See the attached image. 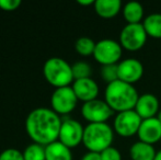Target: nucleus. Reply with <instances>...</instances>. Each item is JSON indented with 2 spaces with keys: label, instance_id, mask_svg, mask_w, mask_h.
Returning a JSON list of instances; mask_svg holds the SVG:
<instances>
[{
  "label": "nucleus",
  "instance_id": "obj_1",
  "mask_svg": "<svg viewBox=\"0 0 161 160\" xmlns=\"http://www.w3.org/2000/svg\"><path fill=\"white\" fill-rule=\"evenodd\" d=\"M62 123L63 121L55 111L38 108L28 115L25 127L29 136L36 144L47 146L58 139Z\"/></svg>",
  "mask_w": 161,
  "mask_h": 160
},
{
  "label": "nucleus",
  "instance_id": "obj_2",
  "mask_svg": "<svg viewBox=\"0 0 161 160\" xmlns=\"http://www.w3.org/2000/svg\"><path fill=\"white\" fill-rule=\"evenodd\" d=\"M138 97L139 94L134 86L122 80L108 83L104 92V101L117 113L135 109Z\"/></svg>",
  "mask_w": 161,
  "mask_h": 160
},
{
  "label": "nucleus",
  "instance_id": "obj_3",
  "mask_svg": "<svg viewBox=\"0 0 161 160\" xmlns=\"http://www.w3.org/2000/svg\"><path fill=\"white\" fill-rule=\"evenodd\" d=\"M114 132L106 123H89L85 127L82 143L89 152H102L112 146Z\"/></svg>",
  "mask_w": 161,
  "mask_h": 160
},
{
  "label": "nucleus",
  "instance_id": "obj_4",
  "mask_svg": "<svg viewBox=\"0 0 161 160\" xmlns=\"http://www.w3.org/2000/svg\"><path fill=\"white\" fill-rule=\"evenodd\" d=\"M43 71L46 80L56 88L68 87L74 80L71 66L65 59L59 57L47 59Z\"/></svg>",
  "mask_w": 161,
  "mask_h": 160
},
{
  "label": "nucleus",
  "instance_id": "obj_5",
  "mask_svg": "<svg viewBox=\"0 0 161 160\" xmlns=\"http://www.w3.org/2000/svg\"><path fill=\"white\" fill-rule=\"evenodd\" d=\"M122 52L123 47L121 46L119 42L111 39H104L96 44L93 57L102 66L115 65L119 64L122 57Z\"/></svg>",
  "mask_w": 161,
  "mask_h": 160
},
{
  "label": "nucleus",
  "instance_id": "obj_6",
  "mask_svg": "<svg viewBox=\"0 0 161 160\" xmlns=\"http://www.w3.org/2000/svg\"><path fill=\"white\" fill-rule=\"evenodd\" d=\"M147 35L142 23L126 24L119 34V44L123 48L130 52L140 49L147 41Z\"/></svg>",
  "mask_w": 161,
  "mask_h": 160
},
{
  "label": "nucleus",
  "instance_id": "obj_7",
  "mask_svg": "<svg viewBox=\"0 0 161 160\" xmlns=\"http://www.w3.org/2000/svg\"><path fill=\"white\" fill-rule=\"evenodd\" d=\"M142 122V118L136 113L135 110H129L116 114L113 127L119 136L130 137L138 133Z\"/></svg>",
  "mask_w": 161,
  "mask_h": 160
},
{
  "label": "nucleus",
  "instance_id": "obj_8",
  "mask_svg": "<svg viewBox=\"0 0 161 160\" xmlns=\"http://www.w3.org/2000/svg\"><path fill=\"white\" fill-rule=\"evenodd\" d=\"M78 98L72 87L56 88L51 99L53 111L57 114H68L76 108Z\"/></svg>",
  "mask_w": 161,
  "mask_h": 160
},
{
  "label": "nucleus",
  "instance_id": "obj_9",
  "mask_svg": "<svg viewBox=\"0 0 161 160\" xmlns=\"http://www.w3.org/2000/svg\"><path fill=\"white\" fill-rule=\"evenodd\" d=\"M113 113L114 111L108 103L99 99L83 103L81 108V114L89 123H105Z\"/></svg>",
  "mask_w": 161,
  "mask_h": 160
},
{
  "label": "nucleus",
  "instance_id": "obj_10",
  "mask_svg": "<svg viewBox=\"0 0 161 160\" xmlns=\"http://www.w3.org/2000/svg\"><path fill=\"white\" fill-rule=\"evenodd\" d=\"M83 132H85V128L78 121L68 119L66 121H63L58 139L68 148L76 147L80 143H82Z\"/></svg>",
  "mask_w": 161,
  "mask_h": 160
},
{
  "label": "nucleus",
  "instance_id": "obj_11",
  "mask_svg": "<svg viewBox=\"0 0 161 160\" xmlns=\"http://www.w3.org/2000/svg\"><path fill=\"white\" fill-rule=\"evenodd\" d=\"M119 80L129 85L137 82L144 75V66L136 58H126L117 64Z\"/></svg>",
  "mask_w": 161,
  "mask_h": 160
},
{
  "label": "nucleus",
  "instance_id": "obj_12",
  "mask_svg": "<svg viewBox=\"0 0 161 160\" xmlns=\"http://www.w3.org/2000/svg\"><path fill=\"white\" fill-rule=\"evenodd\" d=\"M135 112L142 118V120L156 118L159 113V100L151 93H144L138 97L135 105Z\"/></svg>",
  "mask_w": 161,
  "mask_h": 160
},
{
  "label": "nucleus",
  "instance_id": "obj_13",
  "mask_svg": "<svg viewBox=\"0 0 161 160\" xmlns=\"http://www.w3.org/2000/svg\"><path fill=\"white\" fill-rule=\"evenodd\" d=\"M137 135L140 141L153 145L161 139V123L157 118L142 120Z\"/></svg>",
  "mask_w": 161,
  "mask_h": 160
},
{
  "label": "nucleus",
  "instance_id": "obj_14",
  "mask_svg": "<svg viewBox=\"0 0 161 160\" xmlns=\"http://www.w3.org/2000/svg\"><path fill=\"white\" fill-rule=\"evenodd\" d=\"M72 89H74L78 100L83 101L85 103L97 99V97L99 94V86L91 78L75 80Z\"/></svg>",
  "mask_w": 161,
  "mask_h": 160
},
{
  "label": "nucleus",
  "instance_id": "obj_15",
  "mask_svg": "<svg viewBox=\"0 0 161 160\" xmlns=\"http://www.w3.org/2000/svg\"><path fill=\"white\" fill-rule=\"evenodd\" d=\"M93 6L97 14L103 19H112L123 10L121 0H96Z\"/></svg>",
  "mask_w": 161,
  "mask_h": 160
},
{
  "label": "nucleus",
  "instance_id": "obj_16",
  "mask_svg": "<svg viewBox=\"0 0 161 160\" xmlns=\"http://www.w3.org/2000/svg\"><path fill=\"white\" fill-rule=\"evenodd\" d=\"M156 152L153 145L144 143V141H136L130 146L129 156L131 160H155Z\"/></svg>",
  "mask_w": 161,
  "mask_h": 160
},
{
  "label": "nucleus",
  "instance_id": "obj_17",
  "mask_svg": "<svg viewBox=\"0 0 161 160\" xmlns=\"http://www.w3.org/2000/svg\"><path fill=\"white\" fill-rule=\"evenodd\" d=\"M46 160H72L70 148L65 146L59 141H56L45 146Z\"/></svg>",
  "mask_w": 161,
  "mask_h": 160
},
{
  "label": "nucleus",
  "instance_id": "obj_18",
  "mask_svg": "<svg viewBox=\"0 0 161 160\" xmlns=\"http://www.w3.org/2000/svg\"><path fill=\"white\" fill-rule=\"evenodd\" d=\"M123 15L127 24H137L144 18V7L137 1L127 2L123 7Z\"/></svg>",
  "mask_w": 161,
  "mask_h": 160
},
{
  "label": "nucleus",
  "instance_id": "obj_19",
  "mask_svg": "<svg viewBox=\"0 0 161 160\" xmlns=\"http://www.w3.org/2000/svg\"><path fill=\"white\" fill-rule=\"evenodd\" d=\"M142 25L147 35L153 39H161V13H151L144 19Z\"/></svg>",
  "mask_w": 161,
  "mask_h": 160
},
{
  "label": "nucleus",
  "instance_id": "obj_20",
  "mask_svg": "<svg viewBox=\"0 0 161 160\" xmlns=\"http://www.w3.org/2000/svg\"><path fill=\"white\" fill-rule=\"evenodd\" d=\"M96 44L93 40L90 37L82 36L79 37L75 43V48H76L77 53L80 54L81 56H90L93 55L94 49H96Z\"/></svg>",
  "mask_w": 161,
  "mask_h": 160
},
{
  "label": "nucleus",
  "instance_id": "obj_21",
  "mask_svg": "<svg viewBox=\"0 0 161 160\" xmlns=\"http://www.w3.org/2000/svg\"><path fill=\"white\" fill-rule=\"evenodd\" d=\"M24 160H46L45 147L40 144H31L23 152Z\"/></svg>",
  "mask_w": 161,
  "mask_h": 160
},
{
  "label": "nucleus",
  "instance_id": "obj_22",
  "mask_svg": "<svg viewBox=\"0 0 161 160\" xmlns=\"http://www.w3.org/2000/svg\"><path fill=\"white\" fill-rule=\"evenodd\" d=\"M71 69L75 80L86 79V78H90L91 76V66L86 62L79 60V62L75 63L71 66Z\"/></svg>",
  "mask_w": 161,
  "mask_h": 160
},
{
  "label": "nucleus",
  "instance_id": "obj_23",
  "mask_svg": "<svg viewBox=\"0 0 161 160\" xmlns=\"http://www.w3.org/2000/svg\"><path fill=\"white\" fill-rule=\"evenodd\" d=\"M101 77L105 82L112 83L119 80V70H117V64L115 65H106L102 66L101 68Z\"/></svg>",
  "mask_w": 161,
  "mask_h": 160
},
{
  "label": "nucleus",
  "instance_id": "obj_24",
  "mask_svg": "<svg viewBox=\"0 0 161 160\" xmlns=\"http://www.w3.org/2000/svg\"><path fill=\"white\" fill-rule=\"evenodd\" d=\"M100 156L102 160H122V155L119 150L112 146L100 152Z\"/></svg>",
  "mask_w": 161,
  "mask_h": 160
},
{
  "label": "nucleus",
  "instance_id": "obj_25",
  "mask_svg": "<svg viewBox=\"0 0 161 160\" xmlns=\"http://www.w3.org/2000/svg\"><path fill=\"white\" fill-rule=\"evenodd\" d=\"M0 160H24L23 154L14 148H9L0 154Z\"/></svg>",
  "mask_w": 161,
  "mask_h": 160
},
{
  "label": "nucleus",
  "instance_id": "obj_26",
  "mask_svg": "<svg viewBox=\"0 0 161 160\" xmlns=\"http://www.w3.org/2000/svg\"><path fill=\"white\" fill-rule=\"evenodd\" d=\"M21 4L20 0H0V8L4 11H13Z\"/></svg>",
  "mask_w": 161,
  "mask_h": 160
},
{
  "label": "nucleus",
  "instance_id": "obj_27",
  "mask_svg": "<svg viewBox=\"0 0 161 160\" xmlns=\"http://www.w3.org/2000/svg\"><path fill=\"white\" fill-rule=\"evenodd\" d=\"M81 160H102V159H101V156H100L99 152H89L82 157V159Z\"/></svg>",
  "mask_w": 161,
  "mask_h": 160
},
{
  "label": "nucleus",
  "instance_id": "obj_28",
  "mask_svg": "<svg viewBox=\"0 0 161 160\" xmlns=\"http://www.w3.org/2000/svg\"><path fill=\"white\" fill-rule=\"evenodd\" d=\"M93 0H78V3L81 6H90V4H94Z\"/></svg>",
  "mask_w": 161,
  "mask_h": 160
},
{
  "label": "nucleus",
  "instance_id": "obj_29",
  "mask_svg": "<svg viewBox=\"0 0 161 160\" xmlns=\"http://www.w3.org/2000/svg\"><path fill=\"white\" fill-rule=\"evenodd\" d=\"M155 160H161V150H160V152H157Z\"/></svg>",
  "mask_w": 161,
  "mask_h": 160
},
{
  "label": "nucleus",
  "instance_id": "obj_30",
  "mask_svg": "<svg viewBox=\"0 0 161 160\" xmlns=\"http://www.w3.org/2000/svg\"><path fill=\"white\" fill-rule=\"evenodd\" d=\"M156 118H157L158 120H159V122H160V123H161V110H160V111H159V113L157 114V116H156Z\"/></svg>",
  "mask_w": 161,
  "mask_h": 160
}]
</instances>
